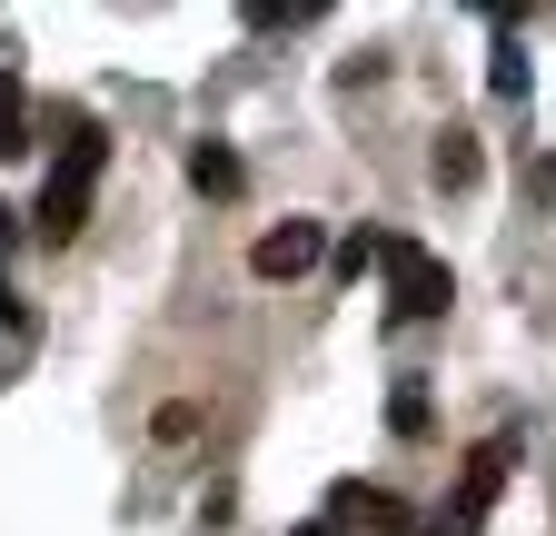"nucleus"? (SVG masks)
Here are the masks:
<instances>
[{
  "instance_id": "f03ea898",
  "label": "nucleus",
  "mask_w": 556,
  "mask_h": 536,
  "mask_svg": "<svg viewBox=\"0 0 556 536\" xmlns=\"http://www.w3.org/2000/svg\"><path fill=\"white\" fill-rule=\"evenodd\" d=\"M507 467H517V437L497 427V437H486L477 457H467V477H457V497L428 516V536H477L486 526V507H497V487H507Z\"/></svg>"
},
{
  "instance_id": "9d476101",
  "label": "nucleus",
  "mask_w": 556,
  "mask_h": 536,
  "mask_svg": "<svg viewBox=\"0 0 556 536\" xmlns=\"http://www.w3.org/2000/svg\"><path fill=\"white\" fill-rule=\"evenodd\" d=\"M368 268H388V229H348L338 239V279H368Z\"/></svg>"
},
{
  "instance_id": "4468645a",
  "label": "nucleus",
  "mask_w": 556,
  "mask_h": 536,
  "mask_svg": "<svg viewBox=\"0 0 556 536\" xmlns=\"http://www.w3.org/2000/svg\"><path fill=\"white\" fill-rule=\"evenodd\" d=\"M0 239H11V209H0Z\"/></svg>"
},
{
  "instance_id": "ddd939ff",
  "label": "nucleus",
  "mask_w": 556,
  "mask_h": 536,
  "mask_svg": "<svg viewBox=\"0 0 556 536\" xmlns=\"http://www.w3.org/2000/svg\"><path fill=\"white\" fill-rule=\"evenodd\" d=\"M299 536H338V526H328V516H318V526H299Z\"/></svg>"
},
{
  "instance_id": "39448f33",
  "label": "nucleus",
  "mask_w": 556,
  "mask_h": 536,
  "mask_svg": "<svg viewBox=\"0 0 556 536\" xmlns=\"http://www.w3.org/2000/svg\"><path fill=\"white\" fill-rule=\"evenodd\" d=\"M328 507H338V516H358L368 536H428V516H407V507H397L388 487H368V477H348V487H338Z\"/></svg>"
},
{
  "instance_id": "20e7f679",
  "label": "nucleus",
  "mask_w": 556,
  "mask_h": 536,
  "mask_svg": "<svg viewBox=\"0 0 556 536\" xmlns=\"http://www.w3.org/2000/svg\"><path fill=\"white\" fill-rule=\"evenodd\" d=\"M318 258H328V229H318V219H278V229H258V248H249L258 279H308Z\"/></svg>"
},
{
  "instance_id": "f257e3e1",
  "label": "nucleus",
  "mask_w": 556,
  "mask_h": 536,
  "mask_svg": "<svg viewBox=\"0 0 556 536\" xmlns=\"http://www.w3.org/2000/svg\"><path fill=\"white\" fill-rule=\"evenodd\" d=\"M100 169H110V140L90 119H70V140H60V159H50V179H40V239L60 248V239H80L90 229V189H100Z\"/></svg>"
},
{
  "instance_id": "9b49d317",
  "label": "nucleus",
  "mask_w": 556,
  "mask_h": 536,
  "mask_svg": "<svg viewBox=\"0 0 556 536\" xmlns=\"http://www.w3.org/2000/svg\"><path fill=\"white\" fill-rule=\"evenodd\" d=\"M388 427H397V437H428V427H438L428 387H397V397H388Z\"/></svg>"
},
{
  "instance_id": "423d86ee",
  "label": "nucleus",
  "mask_w": 556,
  "mask_h": 536,
  "mask_svg": "<svg viewBox=\"0 0 556 536\" xmlns=\"http://www.w3.org/2000/svg\"><path fill=\"white\" fill-rule=\"evenodd\" d=\"M239 179H249V169H239L229 140H199V150H189V189H199V199H239Z\"/></svg>"
},
{
  "instance_id": "f8f14e48",
  "label": "nucleus",
  "mask_w": 556,
  "mask_h": 536,
  "mask_svg": "<svg viewBox=\"0 0 556 536\" xmlns=\"http://www.w3.org/2000/svg\"><path fill=\"white\" fill-rule=\"evenodd\" d=\"M150 427H160V447H189V437H199V408H189V397H169Z\"/></svg>"
},
{
  "instance_id": "1a4fd4ad",
  "label": "nucleus",
  "mask_w": 556,
  "mask_h": 536,
  "mask_svg": "<svg viewBox=\"0 0 556 536\" xmlns=\"http://www.w3.org/2000/svg\"><path fill=\"white\" fill-rule=\"evenodd\" d=\"M30 150V110H21V71H0V159Z\"/></svg>"
},
{
  "instance_id": "6e6552de",
  "label": "nucleus",
  "mask_w": 556,
  "mask_h": 536,
  "mask_svg": "<svg viewBox=\"0 0 556 536\" xmlns=\"http://www.w3.org/2000/svg\"><path fill=\"white\" fill-rule=\"evenodd\" d=\"M486 90H497V100H527V40L517 30H497V50H486Z\"/></svg>"
},
{
  "instance_id": "7ed1b4c3",
  "label": "nucleus",
  "mask_w": 556,
  "mask_h": 536,
  "mask_svg": "<svg viewBox=\"0 0 556 536\" xmlns=\"http://www.w3.org/2000/svg\"><path fill=\"white\" fill-rule=\"evenodd\" d=\"M447 298H457L447 258L417 248V239H388V308H397V318H447Z\"/></svg>"
},
{
  "instance_id": "0eeeda50",
  "label": "nucleus",
  "mask_w": 556,
  "mask_h": 536,
  "mask_svg": "<svg viewBox=\"0 0 556 536\" xmlns=\"http://www.w3.org/2000/svg\"><path fill=\"white\" fill-rule=\"evenodd\" d=\"M428 169H438V189H477V129H438Z\"/></svg>"
}]
</instances>
